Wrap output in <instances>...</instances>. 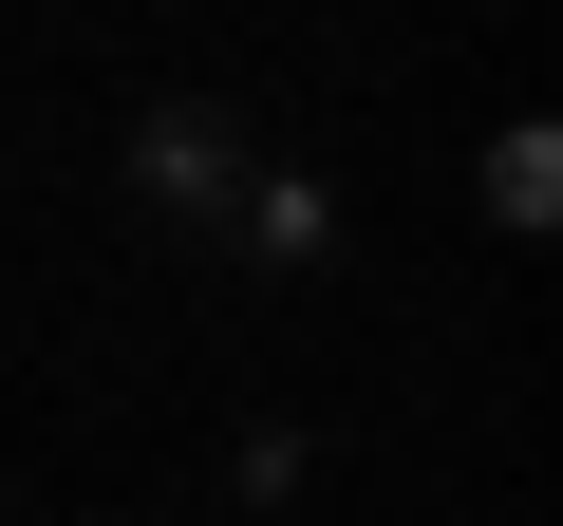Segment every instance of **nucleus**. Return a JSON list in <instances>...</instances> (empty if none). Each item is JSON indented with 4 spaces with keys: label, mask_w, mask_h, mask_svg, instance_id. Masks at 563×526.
Wrapping results in <instances>:
<instances>
[{
    "label": "nucleus",
    "mask_w": 563,
    "mask_h": 526,
    "mask_svg": "<svg viewBox=\"0 0 563 526\" xmlns=\"http://www.w3.org/2000/svg\"><path fill=\"white\" fill-rule=\"evenodd\" d=\"M225 244H244V263H320V244H339V188H320V169H244V188H225Z\"/></svg>",
    "instance_id": "2"
},
{
    "label": "nucleus",
    "mask_w": 563,
    "mask_h": 526,
    "mask_svg": "<svg viewBox=\"0 0 563 526\" xmlns=\"http://www.w3.org/2000/svg\"><path fill=\"white\" fill-rule=\"evenodd\" d=\"M244 188V113H207V95H169V113H132V207H225Z\"/></svg>",
    "instance_id": "1"
},
{
    "label": "nucleus",
    "mask_w": 563,
    "mask_h": 526,
    "mask_svg": "<svg viewBox=\"0 0 563 526\" xmlns=\"http://www.w3.org/2000/svg\"><path fill=\"white\" fill-rule=\"evenodd\" d=\"M488 207H507V226H544V207H563V132H544V113H526V132H488Z\"/></svg>",
    "instance_id": "3"
}]
</instances>
